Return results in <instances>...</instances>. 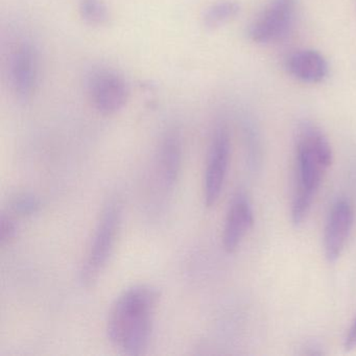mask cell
<instances>
[{
    "instance_id": "cell-1",
    "label": "cell",
    "mask_w": 356,
    "mask_h": 356,
    "mask_svg": "<svg viewBox=\"0 0 356 356\" xmlns=\"http://www.w3.org/2000/svg\"><path fill=\"white\" fill-rule=\"evenodd\" d=\"M161 293L152 285H136L124 291L109 314L107 333L111 343L127 355H141L149 347L154 316Z\"/></svg>"
},
{
    "instance_id": "cell-2",
    "label": "cell",
    "mask_w": 356,
    "mask_h": 356,
    "mask_svg": "<svg viewBox=\"0 0 356 356\" xmlns=\"http://www.w3.org/2000/svg\"><path fill=\"white\" fill-rule=\"evenodd\" d=\"M297 189L291 206V220L299 226L312 208L327 170L332 164L333 154L326 135L312 122L299 127L296 140Z\"/></svg>"
},
{
    "instance_id": "cell-3",
    "label": "cell",
    "mask_w": 356,
    "mask_h": 356,
    "mask_svg": "<svg viewBox=\"0 0 356 356\" xmlns=\"http://www.w3.org/2000/svg\"><path fill=\"white\" fill-rule=\"evenodd\" d=\"M120 225L122 204L113 197L104 207L92 243L81 270V281L85 286H92L107 266L118 243Z\"/></svg>"
},
{
    "instance_id": "cell-4",
    "label": "cell",
    "mask_w": 356,
    "mask_h": 356,
    "mask_svg": "<svg viewBox=\"0 0 356 356\" xmlns=\"http://www.w3.org/2000/svg\"><path fill=\"white\" fill-rule=\"evenodd\" d=\"M297 12V0H270L249 28L254 42H277L284 38L293 28Z\"/></svg>"
},
{
    "instance_id": "cell-5",
    "label": "cell",
    "mask_w": 356,
    "mask_h": 356,
    "mask_svg": "<svg viewBox=\"0 0 356 356\" xmlns=\"http://www.w3.org/2000/svg\"><path fill=\"white\" fill-rule=\"evenodd\" d=\"M88 93L93 107L104 115L124 109L129 99V86L118 72L99 68L89 76Z\"/></svg>"
},
{
    "instance_id": "cell-6",
    "label": "cell",
    "mask_w": 356,
    "mask_h": 356,
    "mask_svg": "<svg viewBox=\"0 0 356 356\" xmlns=\"http://www.w3.org/2000/svg\"><path fill=\"white\" fill-rule=\"evenodd\" d=\"M9 78L19 101L26 102L33 97L38 80V54L31 41H22L14 49L10 57Z\"/></svg>"
},
{
    "instance_id": "cell-7",
    "label": "cell",
    "mask_w": 356,
    "mask_h": 356,
    "mask_svg": "<svg viewBox=\"0 0 356 356\" xmlns=\"http://www.w3.org/2000/svg\"><path fill=\"white\" fill-rule=\"evenodd\" d=\"M230 137L224 127L214 131L205 172V204L212 207L220 197L230 160Z\"/></svg>"
},
{
    "instance_id": "cell-8",
    "label": "cell",
    "mask_w": 356,
    "mask_h": 356,
    "mask_svg": "<svg viewBox=\"0 0 356 356\" xmlns=\"http://www.w3.org/2000/svg\"><path fill=\"white\" fill-rule=\"evenodd\" d=\"M353 208L346 199L333 204L324 233L325 256L329 262H335L343 253L353 226Z\"/></svg>"
},
{
    "instance_id": "cell-9",
    "label": "cell",
    "mask_w": 356,
    "mask_h": 356,
    "mask_svg": "<svg viewBox=\"0 0 356 356\" xmlns=\"http://www.w3.org/2000/svg\"><path fill=\"white\" fill-rule=\"evenodd\" d=\"M254 224L253 210L243 193L233 197L222 231V245L228 253H234Z\"/></svg>"
},
{
    "instance_id": "cell-10",
    "label": "cell",
    "mask_w": 356,
    "mask_h": 356,
    "mask_svg": "<svg viewBox=\"0 0 356 356\" xmlns=\"http://www.w3.org/2000/svg\"><path fill=\"white\" fill-rule=\"evenodd\" d=\"M289 74L308 84L323 82L328 76V63L318 51L303 49L291 54L286 61Z\"/></svg>"
},
{
    "instance_id": "cell-11",
    "label": "cell",
    "mask_w": 356,
    "mask_h": 356,
    "mask_svg": "<svg viewBox=\"0 0 356 356\" xmlns=\"http://www.w3.org/2000/svg\"><path fill=\"white\" fill-rule=\"evenodd\" d=\"M182 163V140L176 129H170L162 139L159 149V174L165 188H172L178 180Z\"/></svg>"
},
{
    "instance_id": "cell-12",
    "label": "cell",
    "mask_w": 356,
    "mask_h": 356,
    "mask_svg": "<svg viewBox=\"0 0 356 356\" xmlns=\"http://www.w3.org/2000/svg\"><path fill=\"white\" fill-rule=\"evenodd\" d=\"M239 11L241 6L235 0H218L204 12V26L207 30H216L234 19Z\"/></svg>"
},
{
    "instance_id": "cell-13",
    "label": "cell",
    "mask_w": 356,
    "mask_h": 356,
    "mask_svg": "<svg viewBox=\"0 0 356 356\" xmlns=\"http://www.w3.org/2000/svg\"><path fill=\"white\" fill-rule=\"evenodd\" d=\"M79 11L83 20L91 26H105L109 22V10L102 0H81Z\"/></svg>"
},
{
    "instance_id": "cell-14",
    "label": "cell",
    "mask_w": 356,
    "mask_h": 356,
    "mask_svg": "<svg viewBox=\"0 0 356 356\" xmlns=\"http://www.w3.org/2000/svg\"><path fill=\"white\" fill-rule=\"evenodd\" d=\"M42 207L40 199L32 193H22L9 200V212L18 216H33Z\"/></svg>"
},
{
    "instance_id": "cell-15",
    "label": "cell",
    "mask_w": 356,
    "mask_h": 356,
    "mask_svg": "<svg viewBox=\"0 0 356 356\" xmlns=\"http://www.w3.org/2000/svg\"><path fill=\"white\" fill-rule=\"evenodd\" d=\"M17 234V225L15 220L10 216V213H1L0 218V243L1 245H7L13 241Z\"/></svg>"
},
{
    "instance_id": "cell-16",
    "label": "cell",
    "mask_w": 356,
    "mask_h": 356,
    "mask_svg": "<svg viewBox=\"0 0 356 356\" xmlns=\"http://www.w3.org/2000/svg\"><path fill=\"white\" fill-rule=\"evenodd\" d=\"M345 349L347 351L356 349V318H354L353 323L346 335Z\"/></svg>"
}]
</instances>
